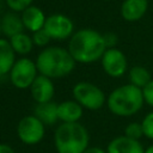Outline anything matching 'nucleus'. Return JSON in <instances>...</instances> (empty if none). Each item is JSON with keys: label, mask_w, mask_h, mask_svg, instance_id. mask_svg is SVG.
<instances>
[{"label": "nucleus", "mask_w": 153, "mask_h": 153, "mask_svg": "<svg viewBox=\"0 0 153 153\" xmlns=\"http://www.w3.org/2000/svg\"><path fill=\"white\" fill-rule=\"evenodd\" d=\"M68 51L76 63H93L100 61L106 44L103 33L94 29L84 27L74 31L68 41Z\"/></svg>", "instance_id": "nucleus-1"}, {"label": "nucleus", "mask_w": 153, "mask_h": 153, "mask_svg": "<svg viewBox=\"0 0 153 153\" xmlns=\"http://www.w3.org/2000/svg\"><path fill=\"white\" fill-rule=\"evenodd\" d=\"M38 73L53 80L69 75L75 68V60L68 49L59 45H48L43 48L36 60Z\"/></svg>", "instance_id": "nucleus-2"}, {"label": "nucleus", "mask_w": 153, "mask_h": 153, "mask_svg": "<svg viewBox=\"0 0 153 153\" xmlns=\"http://www.w3.org/2000/svg\"><path fill=\"white\" fill-rule=\"evenodd\" d=\"M143 104L142 90L129 82L116 87L106 96V106L109 111L118 117H130L137 114Z\"/></svg>", "instance_id": "nucleus-3"}, {"label": "nucleus", "mask_w": 153, "mask_h": 153, "mask_svg": "<svg viewBox=\"0 0 153 153\" xmlns=\"http://www.w3.org/2000/svg\"><path fill=\"white\" fill-rule=\"evenodd\" d=\"M90 143L87 128L80 122L61 123L54 133V146L57 153H82Z\"/></svg>", "instance_id": "nucleus-4"}, {"label": "nucleus", "mask_w": 153, "mask_h": 153, "mask_svg": "<svg viewBox=\"0 0 153 153\" xmlns=\"http://www.w3.org/2000/svg\"><path fill=\"white\" fill-rule=\"evenodd\" d=\"M73 99L76 100L82 109L96 111L106 104V94L96 84L91 81H79L72 88Z\"/></svg>", "instance_id": "nucleus-5"}, {"label": "nucleus", "mask_w": 153, "mask_h": 153, "mask_svg": "<svg viewBox=\"0 0 153 153\" xmlns=\"http://www.w3.org/2000/svg\"><path fill=\"white\" fill-rule=\"evenodd\" d=\"M36 62L30 57L22 56L17 59L12 69L8 73V79L12 86L18 90H29L35 79L38 76Z\"/></svg>", "instance_id": "nucleus-6"}, {"label": "nucleus", "mask_w": 153, "mask_h": 153, "mask_svg": "<svg viewBox=\"0 0 153 153\" xmlns=\"http://www.w3.org/2000/svg\"><path fill=\"white\" fill-rule=\"evenodd\" d=\"M17 136L26 146L38 145L45 135V126L33 114L22 117L17 124Z\"/></svg>", "instance_id": "nucleus-7"}, {"label": "nucleus", "mask_w": 153, "mask_h": 153, "mask_svg": "<svg viewBox=\"0 0 153 153\" xmlns=\"http://www.w3.org/2000/svg\"><path fill=\"white\" fill-rule=\"evenodd\" d=\"M100 65L106 75L117 79L128 73V59L126 54L118 48H106L104 51Z\"/></svg>", "instance_id": "nucleus-8"}, {"label": "nucleus", "mask_w": 153, "mask_h": 153, "mask_svg": "<svg viewBox=\"0 0 153 153\" xmlns=\"http://www.w3.org/2000/svg\"><path fill=\"white\" fill-rule=\"evenodd\" d=\"M43 29L48 32L51 41L69 39L74 33L73 20L62 13H53L48 16Z\"/></svg>", "instance_id": "nucleus-9"}, {"label": "nucleus", "mask_w": 153, "mask_h": 153, "mask_svg": "<svg viewBox=\"0 0 153 153\" xmlns=\"http://www.w3.org/2000/svg\"><path fill=\"white\" fill-rule=\"evenodd\" d=\"M30 93L32 99L36 102V104L51 102L53 97L55 94V86L54 80L44 76L42 74H38V76L35 79L32 85L30 86Z\"/></svg>", "instance_id": "nucleus-10"}, {"label": "nucleus", "mask_w": 153, "mask_h": 153, "mask_svg": "<svg viewBox=\"0 0 153 153\" xmlns=\"http://www.w3.org/2000/svg\"><path fill=\"white\" fill-rule=\"evenodd\" d=\"M105 151L106 153H143L145 148L140 140H134L126 135H120L108 143Z\"/></svg>", "instance_id": "nucleus-11"}, {"label": "nucleus", "mask_w": 153, "mask_h": 153, "mask_svg": "<svg viewBox=\"0 0 153 153\" xmlns=\"http://www.w3.org/2000/svg\"><path fill=\"white\" fill-rule=\"evenodd\" d=\"M20 17H22L24 29L31 33L43 29L47 19L43 10L35 5H31L27 8H25L20 13Z\"/></svg>", "instance_id": "nucleus-12"}, {"label": "nucleus", "mask_w": 153, "mask_h": 153, "mask_svg": "<svg viewBox=\"0 0 153 153\" xmlns=\"http://www.w3.org/2000/svg\"><path fill=\"white\" fill-rule=\"evenodd\" d=\"M84 115L82 106L74 99H67L57 103V116L61 123L79 122Z\"/></svg>", "instance_id": "nucleus-13"}, {"label": "nucleus", "mask_w": 153, "mask_h": 153, "mask_svg": "<svg viewBox=\"0 0 153 153\" xmlns=\"http://www.w3.org/2000/svg\"><path fill=\"white\" fill-rule=\"evenodd\" d=\"M148 11V0H123L121 16L126 22H137Z\"/></svg>", "instance_id": "nucleus-14"}, {"label": "nucleus", "mask_w": 153, "mask_h": 153, "mask_svg": "<svg viewBox=\"0 0 153 153\" xmlns=\"http://www.w3.org/2000/svg\"><path fill=\"white\" fill-rule=\"evenodd\" d=\"M0 25L2 35L7 38H11L12 36L20 33L25 30L20 14L13 11H10L2 16V18L0 19Z\"/></svg>", "instance_id": "nucleus-15"}, {"label": "nucleus", "mask_w": 153, "mask_h": 153, "mask_svg": "<svg viewBox=\"0 0 153 153\" xmlns=\"http://www.w3.org/2000/svg\"><path fill=\"white\" fill-rule=\"evenodd\" d=\"M17 54L14 53L8 38H0V76L8 75L14 62L17 61Z\"/></svg>", "instance_id": "nucleus-16"}, {"label": "nucleus", "mask_w": 153, "mask_h": 153, "mask_svg": "<svg viewBox=\"0 0 153 153\" xmlns=\"http://www.w3.org/2000/svg\"><path fill=\"white\" fill-rule=\"evenodd\" d=\"M33 115L37 118H39L45 127L56 124L59 122L57 103L51 100V102H47V103L36 104V106L33 109Z\"/></svg>", "instance_id": "nucleus-17"}, {"label": "nucleus", "mask_w": 153, "mask_h": 153, "mask_svg": "<svg viewBox=\"0 0 153 153\" xmlns=\"http://www.w3.org/2000/svg\"><path fill=\"white\" fill-rule=\"evenodd\" d=\"M8 41L11 43L14 53L17 55H20V56L29 55L32 51L33 47H35L31 35H29V33H26L24 31L12 36L11 38H8Z\"/></svg>", "instance_id": "nucleus-18"}, {"label": "nucleus", "mask_w": 153, "mask_h": 153, "mask_svg": "<svg viewBox=\"0 0 153 153\" xmlns=\"http://www.w3.org/2000/svg\"><path fill=\"white\" fill-rule=\"evenodd\" d=\"M128 80H129V84L142 90L152 80V75L146 67L133 66L130 69H128Z\"/></svg>", "instance_id": "nucleus-19"}, {"label": "nucleus", "mask_w": 153, "mask_h": 153, "mask_svg": "<svg viewBox=\"0 0 153 153\" xmlns=\"http://www.w3.org/2000/svg\"><path fill=\"white\" fill-rule=\"evenodd\" d=\"M126 136L134 139V140H140L143 136V130H142V126L141 122H130L124 128V134Z\"/></svg>", "instance_id": "nucleus-20"}, {"label": "nucleus", "mask_w": 153, "mask_h": 153, "mask_svg": "<svg viewBox=\"0 0 153 153\" xmlns=\"http://www.w3.org/2000/svg\"><path fill=\"white\" fill-rule=\"evenodd\" d=\"M31 37H32V41H33V44L36 47H39V48H45L49 45L51 38L50 36L48 35V32L44 30V29H41L36 32H32L31 33Z\"/></svg>", "instance_id": "nucleus-21"}, {"label": "nucleus", "mask_w": 153, "mask_h": 153, "mask_svg": "<svg viewBox=\"0 0 153 153\" xmlns=\"http://www.w3.org/2000/svg\"><path fill=\"white\" fill-rule=\"evenodd\" d=\"M141 126L143 130V136L149 140H153V110L143 116Z\"/></svg>", "instance_id": "nucleus-22"}, {"label": "nucleus", "mask_w": 153, "mask_h": 153, "mask_svg": "<svg viewBox=\"0 0 153 153\" xmlns=\"http://www.w3.org/2000/svg\"><path fill=\"white\" fill-rule=\"evenodd\" d=\"M7 7L17 13H22L25 8L32 5L33 0H5Z\"/></svg>", "instance_id": "nucleus-23"}, {"label": "nucleus", "mask_w": 153, "mask_h": 153, "mask_svg": "<svg viewBox=\"0 0 153 153\" xmlns=\"http://www.w3.org/2000/svg\"><path fill=\"white\" fill-rule=\"evenodd\" d=\"M142 94L145 103L153 109V79L142 88Z\"/></svg>", "instance_id": "nucleus-24"}, {"label": "nucleus", "mask_w": 153, "mask_h": 153, "mask_svg": "<svg viewBox=\"0 0 153 153\" xmlns=\"http://www.w3.org/2000/svg\"><path fill=\"white\" fill-rule=\"evenodd\" d=\"M104 41H105V44H106V48H115L116 44H117V36L112 32H108V33H104Z\"/></svg>", "instance_id": "nucleus-25"}, {"label": "nucleus", "mask_w": 153, "mask_h": 153, "mask_svg": "<svg viewBox=\"0 0 153 153\" xmlns=\"http://www.w3.org/2000/svg\"><path fill=\"white\" fill-rule=\"evenodd\" d=\"M0 153H16V151L11 145L0 142Z\"/></svg>", "instance_id": "nucleus-26"}, {"label": "nucleus", "mask_w": 153, "mask_h": 153, "mask_svg": "<svg viewBox=\"0 0 153 153\" xmlns=\"http://www.w3.org/2000/svg\"><path fill=\"white\" fill-rule=\"evenodd\" d=\"M82 153H106V151L103 149V148H100V147L93 146V147H87Z\"/></svg>", "instance_id": "nucleus-27"}, {"label": "nucleus", "mask_w": 153, "mask_h": 153, "mask_svg": "<svg viewBox=\"0 0 153 153\" xmlns=\"http://www.w3.org/2000/svg\"><path fill=\"white\" fill-rule=\"evenodd\" d=\"M143 153H153V143L149 145L147 148H145V152Z\"/></svg>", "instance_id": "nucleus-28"}, {"label": "nucleus", "mask_w": 153, "mask_h": 153, "mask_svg": "<svg viewBox=\"0 0 153 153\" xmlns=\"http://www.w3.org/2000/svg\"><path fill=\"white\" fill-rule=\"evenodd\" d=\"M1 35H2V32H1V25H0V38H1Z\"/></svg>", "instance_id": "nucleus-29"}, {"label": "nucleus", "mask_w": 153, "mask_h": 153, "mask_svg": "<svg viewBox=\"0 0 153 153\" xmlns=\"http://www.w3.org/2000/svg\"><path fill=\"white\" fill-rule=\"evenodd\" d=\"M0 6H1V0H0Z\"/></svg>", "instance_id": "nucleus-30"}, {"label": "nucleus", "mask_w": 153, "mask_h": 153, "mask_svg": "<svg viewBox=\"0 0 153 153\" xmlns=\"http://www.w3.org/2000/svg\"><path fill=\"white\" fill-rule=\"evenodd\" d=\"M106 1H110V0H106Z\"/></svg>", "instance_id": "nucleus-31"}]
</instances>
